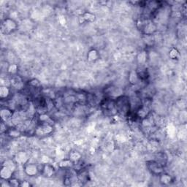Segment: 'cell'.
<instances>
[{
	"mask_svg": "<svg viewBox=\"0 0 187 187\" xmlns=\"http://www.w3.org/2000/svg\"><path fill=\"white\" fill-rule=\"evenodd\" d=\"M116 107L117 112L121 115H129L132 110L131 100L124 95H121L116 100Z\"/></svg>",
	"mask_w": 187,
	"mask_h": 187,
	"instance_id": "obj_1",
	"label": "cell"
},
{
	"mask_svg": "<svg viewBox=\"0 0 187 187\" xmlns=\"http://www.w3.org/2000/svg\"><path fill=\"white\" fill-rule=\"evenodd\" d=\"M100 107L102 112L107 116H114L117 113L116 107V101L114 99L105 98L100 102Z\"/></svg>",
	"mask_w": 187,
	"mask_h": 187,
	"instance_id": "obj_2",
	"label": "cell"
},
{
	"mask_svg": "<svg viewBox=\"0 0 187 187\" xmlns=\"http://www.w3.org/2000/svg\"><path fill=\"white\" fill-rule=\"evenodd\" d=\"M138 24H140V29L146 35H151L156 31V26L152 22L151 20L148 18H141Z\"/></svg>",
	"mask_w": 187,
	"mask_h": 187,
	"instance_id": "obj_3",
	"label": "cell"
},
{
	"mask_svg": "<svg viewBox=\"0 0 187 187\" xmlns=\"http://www.w3.org/2000/svg\"><path fill=\"white\" fill-rule=\"evenodd\" d=\"M104 94L107 98H111L116 100V98L123 95V91L116 86L110 85L105 89Z\"/></svg>",
	"mask_w": 187,
	"mask_h": 187,
	"instance_id": "obj_4",
	"label": "cell"
},
{
	"mask_svg": "<svg viewBox=\"0 0 187 187\" xmlns=\"http://www.w3.org/2000/svg\"><path fill=\"white\" fill-rule=\"evenodd\" d=\"M146 165L148 170L153 175H160L163 173L164 166H162L159 162L156 161V160H150V161H148L146 162Z\"/></svg>",
	"mask_w": 187,
	"mask_h": 187,
	"instance_id": "obj_5",
	"label": "cell"
},
{
	"mask_svg": "<svg viewBox=\"0 0 187 187\" xmlns=\"http://www.w3.org/2000/svg\"><path fill=\"white\" fill-rule=\"evenodd\" d=\"M17 28V24L14 20L11 18H5V20L2 22L1 29L2 32L4 34H10L16 30Z\"/></svg>",
	"mask_w": 187,
	"mask_h": 187,
	"instance_id": "obj_6",
	"label": "cell"
},
{
	"mask_svg": "<svg viewBox=\"0 0 187 187\" xmlns=\"http://www.w3.org/2000/svg\"><path fill=\"white\" fill-rule=\"evenodd\" d=\"M53 131V127L49 123H42L38 126L35 130V134L37 135H44L51 133Z\"/></svg>",
	"mask_w": 187,
	"mask_h": 187,
	"instance_id": "obj_7",
	"label": "cell"
},
{
	"mask_svg": "<svg viewBox=\"0 0 187 187\" xmlns=\"http://www.w3.org/2000/svg\"><path fill=\"white\" fill-rule=\"evenodd\" d=\"M55 171H56V170H55L54 167L51 164H45V165H43L41 170H40L41 174L45 178L52 177L54 175Z\"/></svg>",
	"mask_w": 187,
	"mask_h": 187,
	"instance_id": "obj_8",
	"label": "cell"
},
{
	"mask_svg": "<svg viewBox=\"0 0 187 187\" xmlns=\"http://www.w3.org/2000/svg\"><path fill=\"white\" fill-rule=\"evenodd\" d=\"M24 172L29 176H34L39 173L40 169L35 164L26 163L24 165Z\"/></svg>",
	"mask_w": 187,
	"mask_h": 187,
	"instance_id": "obj_9",
	"label": "cell"
},
{
	"mask_svg": "<svg viewBox=\"0 0 187 187\" xmlns=\"http://www.w3.org/2000/svg\"><path fill=\"white\" fill-rule=\"evenodd\" d=\"M10 83L14 89H18V90H21L24 88V82H23L21 78L18 75H13L10 79Z\"/></svg>",
	"mask_w": 187,
	"mask_h": 187,
	"instance_id": "obj_10",
	"label": "cell"
},
{
	"mask_svg": "<svg viewBox=\"0 0 187 187\" xmlns=\"http://www.w3.org/2000/svg\"><path fill=\"white\" fill-rule=\"evenodd\" d=\"M13 174V171L11 170L10 169L6 167V166L2 165L0 171V177L2 180H9L12 178Z\"/></svg>",
	"mask_w": 187,
	"mask_h": 187,
	"instance_id": "obj_11",
	"label": "cell"
},
{
	"mask_svg": "<svg viewBox=\"0 0 187 187\" xmlns=\"http://www.w3.org/2000/svg\"><path fill=\"white\" fill-rule=\"evenodd\" d=\"M13 111L10 109H9V108H2L1 110V112H0L2 121L3 122H7L9 120H10L13 117Z\"/></svg>",
	"mask_w": 187,
	"mask_h": 187,
	"instance_id": "obj_12",
	"label": "cell"
},
{
	"mask_svg": "<svg viewBox=\"0 0 187 187\" xmlns=\"http://www.w3.org/2000/svg\"><path fill=\"white\" fill-rule=\"evenodd\" d=\"M15 160L16 162L18 164H21V165H25L26 163H27L28 157L27 155L25 152L21 151L16 154V157H15Z\"/></svg>",
	"mask_w": 187,
	"mask_h": 187,
	"instance_id": "obj_13",
	"label": "cell"
},
{
	"mask_svg": "<svg viewBox=\"0 0 187 187\" xmlns=\"http://www.w3.org/2000/svg\"><path fill=\"white\" fill-rule=\"evenodd\" d=\"M137 76H138L139 79L140 81H143V80H146L148 77V71L146 68H143L141 67L140 69H137V70L136 71Z\"/></svg>",
	"mask_w": 187,
	"mask_h": 187,
	"instance_id": "obj_14",
	"label": "cell"
},
{
	"mask_svg": "<svg viewBox=\"0 0 187 187\" xmlns=\"http://www.w3.org/2000/svg\"><path fill=\"white\" fill-rule=\"evenodd\" d=\"M80 19H82L81 23H83L85 21L92 22L95 20V16L91 13H84L83 14H82Z\"/></svg>",
	"mask_w": 187,
	"mask_h": 187,
	"instance_id": "obj_15",
	"label": "cell"
},
{
	"mask_svg": "<svg viewBox=\"0 0 187 187\" xmlns=\"http://www.w3.org/2000/svg\"><path fill=\"white\" fill-rule=\"evenodd\" d=\"M159 181H160V183L162 184L168 185L172 182V178L170 175L162 173V174L160 175Z\"/></svg>",
	"mask_w": 187,
	"mask_h": 187,
	"instance_id": "obj_16",
	"label": "cell"
},
{
	"mask_svg": "<svg viewBox=\"0 0 187 187\" xmlns=\"http://www.w3.org/2000/svg\"><path fill=\"white\" fill-rule=\"evenodd\" d=\"M129 81L130 82L131 84L135 85L138 83V81H140L137 74L136 72V70H132L129 72Z\"/></svg>",
	"mask_w": 187,
	"mask_h": 187,
	"instance_id": "obj_17",
	"label": "cell"
},
{
	"mask_svg": "<svg viewBox=\"0 0 187 187\" xmlns=\"http://www.w3.org/2000/svg\"><path fill=\"white\" fill-rule=\"evenodd\" d=\"M87 58H88V60L90 61V62H93V61H96L97 59L99 58L98 51H96V50H94V49L89 51V53H88Z\"/></svg>",
	"mask_w": 187,
	"mask_h": 187,
	"instance_id": "obj_18",
	"label": "cell"
},
{
	"mask_svg": "<svg viewBox=\"0 0 187 187\" xmlns=\"http://www.w3.org/2000/svg\"><path fill=\"white\" fill-rule=\"evenodd\" d=\"M10 89L7 86H2L0 87V98L2 100H5V99H7L8 96L10 95Z\"/></svg>",
	"mask_w": 187,
	"mask_h": 187,
	"instance_id": "obj_19",
	"label": "cell"
},
{
	"mask_svg": "<svg viewBox=\"0 0 187 187\" xmlns=\"http://www.w3.org/2000/svg\"><path fill=\"white\" fill-rule=\"evenodd\" d=\"M2 165L6 166V167H8V168L10 169L13 172L16 170V162L13 161V160H6V161L4 162Z\"/></svg>",
	"mask_w": 187,
	"mask_h": 187,
	"instance_id": "obj_20",
	"label": "cell"
},
{
	"mask_svg": "<svg viewBox=\"0 0 187 187\" xmlns=\"http://www.w3.org/2000/svg\"><path fill=\"white\" fill-rule=\"evenodd\" d=\"M179 56H180V53H179L178 51L176 48L171 49L170 51L169 56L172 59H178Z\"/></svg>",
	"mask_w": 187,
	"mask_h": 187,
	"instance_id": "obj_21",
	"label": "cell"
},
{
	"mask_svg": "<svg viewBox=\"0 0 187 187\" xmlns=\"http://www.w3.org/2000/svg\"><path fill=\"white\" fill-rule=\"evenodd\" d=\"M81 159V154L78 153L77 151H72L70 153V159L72 162H77Z\"/></svg>",
	"mask_w": 187,
	"mask_h": 187,
	"instance_id": "obj_22",
	"label": "cell"
},
{
	"mask_svg": "<svg viewBox=\"0 0 187 187\" xmlns=\"http://www.w3.org/2000/svg\"><path fill=\"white\" fill-rule=\"evenodd\" d=\"M146 59H147V54L146 52H144V51L141 52L140 54L138 55V57H137V60H138L139 63H140V64H144V63L146 62Z\"/></svg>",
	"mask_w": 187,
	"mask_h": 187,
	"instance_id": "obj_23",
	"label": "cell"
},
{
	"mask_svg": "<svg viewBox=\"0 0 187 187\" xmlns=\"http://www.w3.org/2000/svg\"><path fill=\"white\" fill-rule=\"evenodd\" d=\"M78 179L80 181H87L88 178H89V173L86 171H81V173L78 174Z\"/></svg>",
	"mask_w": 187,
	"mask_h": 187,
	"instance_id": "obj_24",
	"label": "cell"
},
{
	"mask_svg": "<svg viewBox=\"0 0 187 187\" xmlns=\"http://www.w3.org/2000/svg\"><path fill=\"white\" fill-rule=\"evenodd\" d=\"M72 165V162L71 160H64L60 162L59 167H63V168H67V167H70Z\"/></svg>",
	"mask_w": 187,
	"mask_h": 187,
	"instance_id": "obj_25",
	"label": "cell"
},
{
	"mask_svg": "<svg viewBox=\"0 0 187 187\" xmlns=\"http://www.w3.org/2000/svg\"><path fill=\"white\" fill-rule=\"evenodd\" d=\"M8 184H9V186H21V183H20V181H19V180H18L17 178H11L10 179H9Z\"/></svg>",
	"mask_w": 187,
	"mask_h": 187,
	"instance_id": "obj_26",
	"label": "cell"
},
{
	"mask_svg": "<svg viewBox=\"0 0 187 187\" xmlns=\"http://www.w3.org/2000/svg\"><path fill=\"white\" fill-rule=\"evenodd\" d=\"M17 70H18V67H17L16 64H11L8 68V72L10 73L13 74V75L16 73Z\"/></svg>",
	"mask_w": 187,
	"mask_h": 187,
	"instance_id": "obj_27",
	"label": "cell"
}]
</instances>
